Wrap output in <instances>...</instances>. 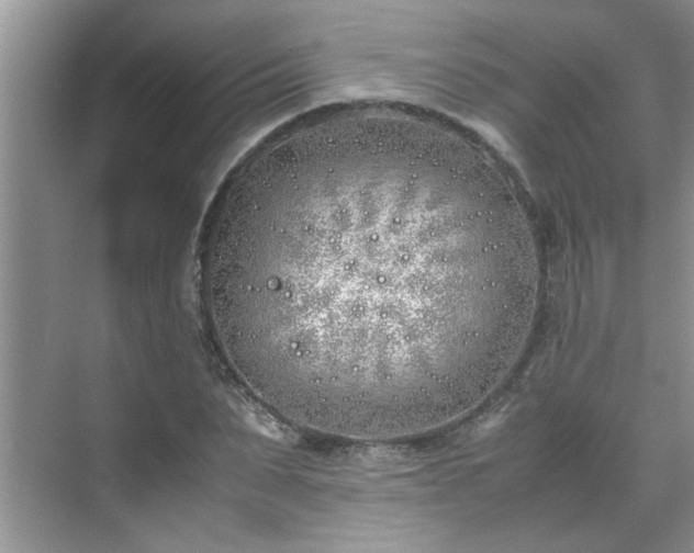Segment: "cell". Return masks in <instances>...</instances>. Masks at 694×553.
<instances>
[{
  "instance_id": "6da1fadb",
  "label": "cell",
  "mask_w": 694,
  "mask_h": 553,
  "mask_svg": "<svg viewBox=\"0 0 694 553\" xmlns=\"http://www.w3.org/2000/svg\"><path fill=\"white\" fill-rule=\"evenodd\" d=\"M435 139L324 133L261 158L220 194L203 285L236 372L282 417L390 439L480 402L527 336L528 241Z\"/></svg>"
}]
</instances>
